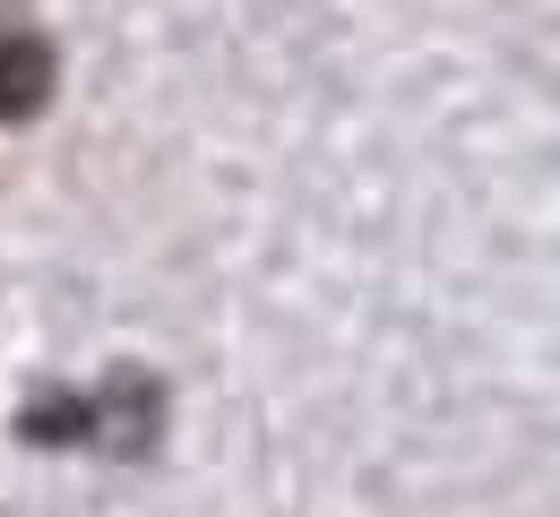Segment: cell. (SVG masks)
I'll return each mask as SVG.
<instances>
[{
    "label": "cell",
    "instance_id": "obj_1",
    "mask_svg": "<svg viewBox=\"0 0 560 517\" xmlns=\"http://www.w3.org/2000/svg\"><path fill=\"white\" fill-rule=\"evenodd\" d=\"M52 78H61V61L35 26H0V121H35L52 104Z\"/></svg>",
    "mask_w": 560,
    "mask_h": 517
}]
</instances>
